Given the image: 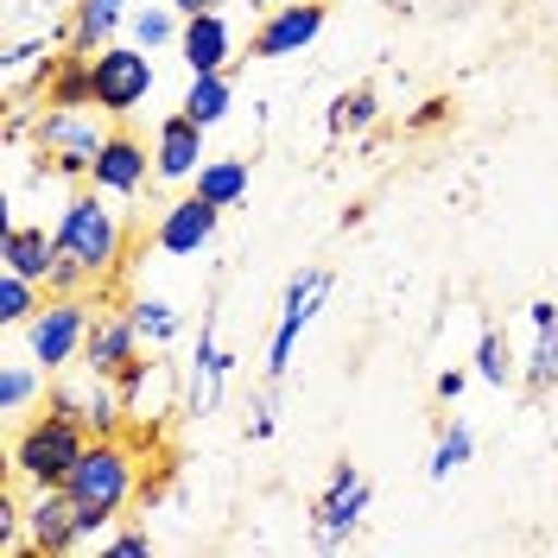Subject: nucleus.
I'll list each match as a JSON object with an SVG mask.
<instances>
[{
    "label": "nucleus",
    "mask_w": 558,
    "mask_h": 558,
    "mask_svg": "<svg viewBox=\"0 0 558 558\" xmlns=\"http://www.w3.org/2000/svg\"><path fill=\"white\" fill-rule=\"evenodd\" d=\"M121 197H108L96 184H76L58 209V260L70 267H83V274L96 279V292H102L108 279L121 274V260H128V216H121Z\"/></svg>",
    "instance_id": "nucleus-1"
},
{
    "label": "nucleus",
    "mask_w": 558,
    "mask_h": 558,
    "mask_svg": "<svg viewBox=\"0 0 558 558\" xmlns=\"http://www.w3.org/2000/svg\"><path fill=\"white\" fill-rule=\"evenodd\" d=\"M64 488L76 495L83 533L96 546L108 526L121 521V508L140 495V445H128V438H89V451L76 457V470H70Z\"/></svg>",
    "instance_id": "nucleus-2"
},
{
    "label": "nucleus",
    "mask_w": 558,
    "mask_h": 558,
    "mask_svg": "<svg viewBox=\"0 0 558 558\" xmlns=\"http://www.w3.org/2000/svg\"><path fill=\"white\" fill-rule=\"evenodd\" d=\"M121 121L108 114V108L83 102V108H58L45 102L33 114V146H38V172L64 178V184H89V166H96V153L108 146Z\"/></svg>",
    "instance_id": "nucleus-3"
},
{
    "label": "nucleus",
    "mask_w": 558,
    "mask_h": 558,
    "mask_svg": "<svg viewBox=\"0 0 558 558\" xmlns=\"http://www.w3.org/2000/svg\"><path fill=\"white\" fill-rule=\"evenodd\" d=\"M89 451V432L64 418L58 407H45L33 413L26 425H13V483L26 488H51V483H70V470H76V457Z\"/></svg>",
    "instance_id": "nucleus-4"
},
{
    "label": "nucleus",
    "mask_w": 558,
    "mask_h": 558,
    "mask_svg": "<svg viewBox=\"0 0 558 558\" xmlns=\"http://www.w3.org/2000/svg\"><path fill=\"white\" fill-rule=\"evenodd\" d=\"M89 324H96V299L89 292H45V305L33 312V324L20 330V349L33 355L45 375H64V368L83 362Z\"/></svg>",
    "instance_id": "nucleus-5"
},
{
    "label": "nucleus",
    "mask_w": 558,
    "mask_h": 558,
    "mask_svg": "<svg viewBox=\"0 0 558 558\" xmlns=\"http://www.w3.org/2000/svg\"><path fill=\"white\" fill-rule=\"evenodd\" d=\"M45 407H58L64 418H76L89 438H121L128 432V393L114 375H96L89 362H76L64 375H51V393H45Z\"/></svg>",
    "instance_id": "nucleus-6"
},
{
    "label": "nucleus",
    "mask_w": 558,
    "mask_h": 558,
    "mask_svg": "<svg viewBox=\"0 0 558 558\" xmlns=\"http://www.w3.org/2000/svg\"><path fill=\"white\" fill-rule=\"evenodd\" d=\"M159 70H153V51L134 45V38H114L96 51V108H108L114 121H134L146 96H153Z\"/></svg>",
    "instance_id": "nucleus-7"
},
{
    "label": "nucleus",
    "mask_w": 558,
    "mask_h": 558,
    "mask_svg": "<svg viewBox=\"0 0 558 558\" xmlns=\"http://www.w3.org/2000/svg\"><path fill=\"white\" fill-rule=\"evenodd\" d=\"M324 299H330V274H324V267H305V274L286 279V299H279L274 343H267V381H286V375H292L299 337L312 330V317L324 312Z\"/></svg>",
    "instance_id": "nucleus-8"
},
{
    "label": "nucleus",
    "mask_w": 558,
    "mask_h": 558,
    "mask_svg": "<svg viewBox=\"0 0 558 558\" xmlns=\"http://www.w3.org/2000/svg\"><path fill=\"white\" fill-rule=\"evenodd\" d=\"M368 501H375L368 476H362L355 463H337V470H330V483L317 488V501H312V539H317V546H349V533L362 526Z\"/></svg>",
    "instance_id": "nucleus-9"
},
{
    "label": "nucleus",
    "mask_w": 558,
    "mask_h": 558,
    "mask_svg": "<svg viewBox=\"0 0 558 558\" xmlns=\"http://www.w3.org/2000/svg\"><path fill=\"white\" fill-rule=\"evenodd\" d=\"M26 539H33V558L51 553H83L89 533H83V508L64 483L51 488H26Z\"/></svg>",
    "instance_id": "nucleus-10"
},
{
    "label": "nucleus",
    "mask_w": 558,
    "mask_h": 558,
    "mask_svg": "<svg viewBox=\"0 0 558 558\" xmlns=\"http://www.w3.org/2000/svg\"><path fill=\"white\" fill-rule=\"evenodd\" d=\"M324 26H330V0H292V7H274L254 20L247 51L254 58H299L324 38Z\"/></svg>",
    "instance_id": "nucleus-11"
},
{
    "label": "nucleus",
    "mask_w": 558,
    "mask_h": 558,
    "mask_svg": "<svg viewBox=\"0 0 558 558\" xmlns=\"http://www.w3.org/2000/svg\"><path fill=\"white\" fill-rule=\"evenodd\" d=\"M204 121H191L184 108H172L159 128H153V184H166V191H191V178L204 172Z\"/></svg>",
    "instance_id": "nucleus-12"
},
{
    "label": "nucleus",
    "mask_w": 558,
    "mask_h": 558,
    "mask_svg": "<svg viewBox=\"0 0 558 558\" xmlns=\"http://www.w3.org/2000/svg\"><path fill=\"white\" fill-rule=\"evenodd\" d=\"M216 229H222V209L197 197V191H184L172 204L153 216V247L166 254V260H191V254H204L216 242Z\"/></svg>",
    "instance_id": "nucleus-13"
},
{
    "label": "nucleus",
    "mask_w": 558,
    "mask_h": 558,
    "mask_svg": "<svg viewBox=\"0 0 558 558\" xmlns=\"http://www.w3.org/2000/svg\"><path fill=\"white\" fill-rule=\"evenodd\" d=\"M89 184H96V191H108V197H121V204H128V197H140V191L153 184V146H146L140 134H128V121H121V128L108 134V146L96 153Z\"/></svg>",
    "instance_id": "nucleus-14"
},
{
    "label": "nucleus",
    "mask_w": 558,
    "mask_h": 558,
    "mask_svg": "<svg viewBox=\"0 0 558 558\" xmlns=\"http://www.w3.org/2000/svg\"><path fill=\"white\" fill-rule=\"evenodd\" d=\"M235 51H242V33H235L229 7H216V13H191L184 33H178V58H184L191 76H204V70H229L235 64Z\"/></svg>",
    "instance_id": "nucleus-15"
},
{
    "label": "nucleus",
    "mask_w": 558,
    "mask_h": 558,
    "mask_svg": "<svg viewBox=\"0 0 558 558\" xmlns=\"http://www.w3.org/2000/svg\"><path fill=\"white\" fill-rule=\"evenodd\" d=\"M140 355H146V343H140L134 317L128 312H96V324H89V343H83V362L96 368V375H128Z\"/></svg>",
    "instance_id": "nucleus-16"
},
{
    "label": "nucleus",
    "mask_w": 558,
    "mask_h": 558,
    "mask_svg": "<svg viewBox=\"0 0 558 558\" xmlns=\"http://www.w3.org/2000/svg\"><path fill=\"white\" fill-rule=\"evenodd\" d=\"M0 267L7 274H26V279H51L58 267V229H45V222H26V216H13L7 222V235H0Z\"/></svg>",
    "instance_id": "nucleus-17"
},
{
    "label": "nucleus",
    "mask_w": 558,
    "mask_h": 558,
    "mask_svg": "<svg viewBox=\"0 0 558 558\" xmlns=\"http://www.w3.org/2000/svg\"><path fill=\"white\" fill-rule=\"evenodd\" d=\"M229 375H235V355L216 343V305H209V317L197 324V368H191V413L209 418L216 407H222V387H229Z\"/></svg>",
    "instance_id": "nucleus-18"
},
{
    "label": "nucleus",
    "mask_w": 558,
    "mask_h": 558,
    "mask_svg": "<svg viewBox=\"0 0 558 558\" xmlns=\"http://www.w3.org/2000/svg\"><path fill=\"white\" fill-rule=\"evenodd\" d=\"M45 381H51V375L38 368L33 355H7V362H0V418H7V425H26V413L51 393Z\"/></svg>",
    "instance_id": "nucleus-19"
},
{
    "label": "nucleus",
    "mask_w": 558,
    "mask_h": 558,
    "mask_svg": "<svg viewBox=\"0 0 558 558\" xmlns=\"http://www.w3.org/2000/svg\"><path fill=\"white\" fill-rule=\"evenodd\" d=\"M121 393H128V413L134 418H166V407H172V393H178V375L166 362H146L140 355L134 368L121 375Z\"/></svg>",
    "instance_id": "nucleus-20"
},
{
    "label": "nucleus",
    "mask_w": 558,
    "mask_h": 558,
    "mask_svg": "<svg viewBox=\"0 0 558 558\" xmlns=\"http://www.w3.org/2000/svg\"><path fill=\"white\" fill-rule=\"evenodd\" d=\"M128 13H134V0H76L70 45H83V51H102V45H114V38L128 33Z\"/></svg>",
    "instance_id": "nucleus-21"
},
{
    "label": "nucleus",
    "mask_w": 558,
    "mask_h": 558,
    "mask_svg": "<svg viewBox=\"0 0 558 558\" xmlns=\"http://www.w3.org/2000/svg\"><path fill=\"white\" fill-rule=\"evenodd\" d=\"M45 102H58V108L96 102V51L64 45V58H58V70H51V89H45Z\"/></svg>",
    "instance_id": "nucleus-22"
},
{
    "label": "nucleus",
    "mask_w": 558,
    "mask_h": 558,
    "mask_svg": "<svg viewBox=\"0 0 558 558\" xmlns=\"http://www.w3.org/2000/svg\"><path fill=\"white\" fill-rule=\"evenodd\" d=\"M184 114L191 121H204V128H216V121H229V108H235V76L229 70H204V76H191V89H184Z\"/></svg>",
    "instance_id": "nucleus-23"
},
{
    "label": "nucleus",
    "mask_w": 558,
    "mask_h": 558,
    "mask_svg": "<svg viewBox=\"0 0 558 558\" xmlns=\"http://www.w3.org/2000/svg\"><path fill=\"white\" fill-rule=\"evenodd\" d=\"M76 0H7V33H45V38H70Z\"/></svg>",
    "instance_id": "nucleus-24"
},
{
    "label": "nucleus",
    "mask_w": 558,
    "mask_h": 558,
    "mask_svg": "<svg viewBox=\"0 0 558 558\" xmlns=\"http://www.w3.org/2000/svg\"><path fill=\"white\" fill-rule=\"evenodd\" d=\"M191 191L209 197L216 209H235L247 197V159L242 153H235V159H204V172L191 178Z\"/></svg>",
    "instance_id": "nucleus-25"
},
{
    "label": "nucleus",
    "mask_w": 558,
    "mask_h": 558,
    "mask_svg": "<svg viewBox=\"0 0 558 558\" xmlns=\"http://www.w3.org/2000/svg\"><path fill=\"white\" fill-rule=\"evenodd\" d=\"M128 317H134V330H140V343H146V349L178 343V330H184L178 305H172V299H159V292H140L134 305H128Z\"/></svg>",
    "instance_id": "nucleus-26"
},
{
    "label": "nucleus",
    "mask_w": 558,
    "mask_h": 558,
    "mask_svg": "<svg viewBox=\"0 0 558 558\" xmlns=\"http://www.w3.org/2000/svg\"><path fill=\"white\" fill-rule=\"evenodd\" d=\"M178 33H184V13H178L172 0H166V7H134V13H128V38L146 45V51H172Z\"/></svg>",
    "instance_id": "nucleus-27"
},
{
    "label": "nucleus",
    "mask_w": 558,
    "mask_h": 558,
    "mask_svg": "<svg viewBox=\"0 0 558 558\" xmlns=\"http://www.w3.org/2000/svg\"><path fill=\"white\" fill-rule=\"evenodd\" d=\"M470 457H476V432H470L463 418H451V425L438 432V445H432V463H425V476H432V483H451V476L463 470V463H470Z\"/></svg>",
    "instance_id": "nucleus-28"
},
{
    "label": "nucleus",
    "mask_w": 558,
    "mask_h": 558,
    "mask_svg": "<svg viewBox=\"0 0 558 558\" xmlns=\"http://www.w3.org/2000/svg\"><path fill=\"white\" fill-rule=\"evenodd\" d=\"M38 305H45V286H38V279H26V274H7V267H0V324H7V330H26Z\"/></svg>",
    "instance_id": "nucleus-29"
},
{
    "label": "nucleus",
    "mask_w": 558,
    "mask_h": 558,
    "mask_svg": "<svg viewBox=\"0 0 558 558\" xmlns=\"http://www.w3.org/2000/svg\"><path fill=\"white\" fill-rule=\"evenodd\" d=\"M375 121H381V96L368 83H355V89H343L330 102V134H368Z\"/></svg>",
    "instance_id": "nucleus-30"
},
{
    "label": "nucleus",
    "mask_w": 558,
    "mask_h": 558,
    "mask_svg": "<svg viewBox=\"0 0 558 558\" xmlns=\"http://www.w3.org/2000/svg\"><path fill=\"white\" fill-rule=\"evenodd\" d=\"M521 381L533 393L558 387V324H533V349H526V362H521Z\"/></svg>",
    "instance_id": "nucleus-31"
},
{
    "label": "nucleus",
    "mask_w": 558,
    "mask_h": 558,
    "mask_svg": "<svg viewBox=\"0 0 558 558\" xmlns=\"http://www.w3.org/2000/svg\"><path fill=\"white\" fill-rule=\"evenodd\" d=\"M476 381H488V387L521 381V362H514V349H508L501 330H483V337H476Z\"/></svg>",
    "instance_id": "nucleus-32"
},
{
    "label": "nucleus",
    "mask_w": 558,
    "mask_h": 558,
    "mask_svg": "<svg viewBox=\"0 0 558 558\" xmlns=\"http://www.w3.org/2000/svg\"><path fill=\"white\" fill-rule=\"evenodd\" d=\"M96 546L114 553V558H153V533H146V526H108Z\"/></svg>",
    "instance_id": "nucleus-33"
},
{
    "label": "nucleus",
    "mask_w": 558,
    "mask_h": 558,
    "mask_svg": "<svg viewBox=\"0 0 558 558\" xmlns=\"http://www.w3.org/2000/svg\"><path fill=\"white\" fill-rule=\"evenodd\" d=\"M274 432H279V418H274V393H260V400H254V418H247V438H260V445H267Z\"/></svg>",
    "instance_id": "nucleus-34"
},
{
    "label": "nucleus",
    "mask_w": 558,
    "mask_h": 558,
    "mask_svg": "<svg viewBox=\"0 0 558 558\" xmlns=\"http://www.w3.org/2000/svg\"><path fill=\"white\" fill-rule=\"evenodd\" d=\"M463 387H470V375H463V368H445V375L432 381V393H438V400H457Z\"/></svg>",
    "instance_id": "nucleus-35"
},
{
    "label": "nucleus",
    "mask_w": 558,
    "mask_h": 558,
    "mask_svg": "<svg viewBox=\"0 0 558 558\" xmlns=\"http://www.w3.org/2000/svg\"><path fill=\"white\" fill-rule=\"evenodd\" d=\"M445 114H451V102H425V108L413 114V121H407V128H413V134H425V128H438Z\"/></svg>",
    "instance_id": "nucleus-36"
},
{
    "label": "nucleus",
    "mask_w": 558,
    "mask_h": 558,
    "mask_svg": "<svg viewBox=\"0 0 558 558\" xmlns=\"http://www.w3.org/2000/svg\"><path fill=\"white\" fill-rule=\"evenodd\" d=\"M172 7L191 20V13H216V7H235V0H172Z\"/></svg>",
    "instance_id": "nucleus-37"
},
{
    "label": "nucleus",
    "mask_w": 558,
    "mask_h": 558,
    "mask_svg": "<svg viewBox=\"0 0 558 558\" xmlns=\"http://www.w3.org/2000/svg\"><path fill=\"white\" fill-rule=\"evenodd\" d=\"M254 13H274V7H292V0H247Z\"/></svg>",
    "instance_id": "nucleus-38"
}]
</instances>
